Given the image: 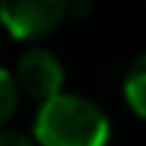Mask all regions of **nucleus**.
Returning a JSON list of instances; mask_svg holds the SVG:
<instances>
[{
  "label": "nucleus",
  "mask_w": 146,
  "mask_h": 146,
  "mask_svg": "<svg viewBox=\"0 0 146 146\" xmlns=\"http://www.w3.org/2000/svg\"><path fill=\"white\" fill-rule=\"evenodd\" d=\"M123 98L128 103V108L146 121V51L139 54L128 72H126V80H123Z\"/></svg>",
  "instance_id": "20e7f679"
},
{
  "label": "nucleus",
  "mask_w": 146,
  "mask_h": 146,
  "mask_svg": "<svg viewBox=\"0 0 146 146\" xmlns=\"http://www.w3.org/2000/svg\"><path fill=\"white\" fill-rule=\"evenodd\" d=\"M21 100V87L15 82V74L0 67V128L8 126V121L15 115Z\"/></svg>",
  "instance_id": "39448f33"
},
{
  "label": "nucleus",
  "mask_w": 146,
  "mask_h": 146,
  "mask_svg": "<svg viewBox=\"0 0 146 146\" xmlns=\"http://www.w3.org/2000/svg\"><path fill=\"white\" fill-rule=\"evenodd\" d=\"M69 0H0V26L18 41H41L67 18Z\"/></svg>",
  "instance_id": "f03ea898"
},
{
  "label": "nucleus",
  "mask_w": 146,
  "mask_h": 146,
  "mask_svg": "<svg viewBox=\"0 0 146 146\" xmlns=\"http://www.w3.org/2000/svg\"><path fill=\"white\" fill-rule=\"evenodd\" d=\"M0 146H38L31 136L21 133V131H10V128H0Z\"/></svg>",
  "instance_id": "423d86ee"
},
{
  "label": "nucleus",
  "mask_w": 146,
  "mask_h": 146,
  "mask_svg": "<svg viewBox=\"0 0 146 146\" xmlns=\"http://www.w3.org/2000/svg\"><path fill=\"white\" fill-rule=\"evenodd\" d=\"M64 80H67V72H64V64L62 59L51 51V49H44V46H31L26 49L21 56H18V64H15V82L18 87L36 98V100H49L59 92H64Z\"/></svg>",
  "instance_id": "7ed1b4c3"
},
{
  "label": "nucleus",
  "mask_w": 146,
  "mask_h": 146,
  "mask_svg": "<svg viewBox=\"0 0 146 146\" xmlns=\"http://www.w3.org/2000/svg\"><path fill=\"white\" fill-rule=\"evenodd\" d=\"M90 13H92V0H69V10H67V15L82 21V18H87Z\"/></svg>",
  "instance_id": "0eeeda50"
},
{
  "label": "nucleus",
  "mask_w": 146,
  "mask_h": 146,
  "mask_svg": "<svg viewBox=\"0 0 146 146\" xmlns=\"http://www.w3.org/2000/svg\"><path fill=\"white\" fill-rule=\"evenodd\" d=\"M113 126L108 113L90 98L59 92L44 100L33 118L38 146H108Z\"/></svg>",
  "instance_id": "f257e3e1"
}]
</instances>
